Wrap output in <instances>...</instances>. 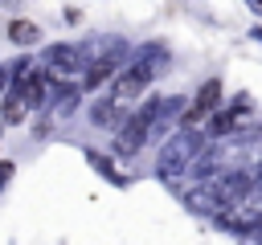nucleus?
<instances>
[{
    "label": "nucleus",
    "instance_id": "obj_1",
    "mask_svg": "<svg viewBox=\"0 0 262 245\" xmlns=\"http://www.w3.org/2000/svg\"><path fill=\"white\" fill-rule=\"evenodd\" d=\"M160 61H168V57H164V53H151V57H139V61H131V65H127V69H123V74L111 82V90H106V102H111V106H119V110L127 114V106H131V102H135V98H139V94L151 86V74L160 69Z\"/></svg>",
    "mask_w": 262,
    "mask_h": 245
},
{
    "label": "nucleus",
    "instance_id": "obj_2",
    "mask_svg": "<svg viewBox=\"0 0 262 245\" xmlns=\"http://www.w3.org/2000/svg\"><path fill=\"white\" fill-rule=\"evenodd\" d=\"M160 110H164V102H160V98H147L143 106H135V110L127 114V122L119 127V143H115V151H119V155H135V151L151 139Z\"/></svg>",
    "mask_w": 262,
    "mask_h": 245
},
{
    "label": "nucleus",
    "instance_id": "obj_3",
    "mask_svg": "<svg viewBox=\"0 0 262 245\" xmlns=\"http://www.w3.org/2000/svg\"><path fill=\"white\" fill-rule=\"evenodd\" d=\"M217 110H221V82L209 78V82L192 94V102H188V110H184V127L209 122V118H217Z\"/></svg>",
    "mask_w": 262,
    "mask_h": 245
},
{
    "label": "nucleus",
    "instance_id": "obj_4",
    "mask_svg": "<svg viewBox=\"0 0 262 245\" xmlns=\"http://www.w3.org/2000/svg\"><path fill=\"white\" fill-rule=\"evenodd\" d=\"M127 65H123V53L119 49H111V53H102V57H94L90 65H86V90H98V86H111L119 74H123Z\"/></svg>",
    "mask_w": 262,
    "mask_h": 245
},
{
    "label": "nucleus",
    "instance_id": "obj_5",
    "mask_svg": "<svg viewBox=\"0 0 262 245\" xmlns=\"http://www.w3.org/2000/svg\"><path fill=\"white\" fill-rule=\"evenodd\" d=\"M82 61H86V49H82V45H70V49H53V53H49V61H45L49 86H53V82H61V78H74V74L82 69Z\"/></svg>",
    "mask_w": 262,
    "mask_h": 245
},
{
    "label": "nucleus",
    "instance_id": "obj_6",
    "mask_svg": "<svg viewBox=\"0 0 262 245\" xmlns=\"http://www.w3.org/2000/svg\"><path fill=\"white\" fill-rule=\"evenodd\" d=\"M29 110H33V106H29V98H25L16 86H8V94H4V122H8V127H16Z\"/></svg>",
    "mask_w": 262,
    "mask_h": 245
},
{
    "label": "nucleus",
    "instance_id": "obj_7",
    "mask_svg": "<svg viewBox=\"0 0 262 245\" xmlns=\"http://www.w3.org/2000/svg\"><path fill=\"white\" fill-rule=\"evenodd\" d=\"M37 37H41V33H37L33 20H12V24H8V41H12V45H33Z\"/></svg>",
    "mask_w": 262,
    "mask_h": 245
}]
</instances>
